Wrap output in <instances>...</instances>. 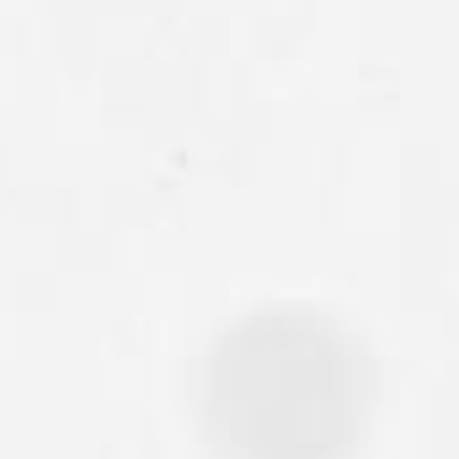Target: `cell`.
<instances>
[{
	"mask_svg": "<svg viewBox=\"0 0 459 459\" xmlns=\"http://www.w3.org/2000/svg\"><path fill=\"white\" fill-rule=\"evenodd\" d=\"M374 401L368 337L310 299L235 310L193 374V411L220 459H352Z\"/></svg>",
	"mask_w": 459,
	"mask_h": 459,
	"instance_id": "6da1fadb",
	"label": "cell"
}]
</instances>
